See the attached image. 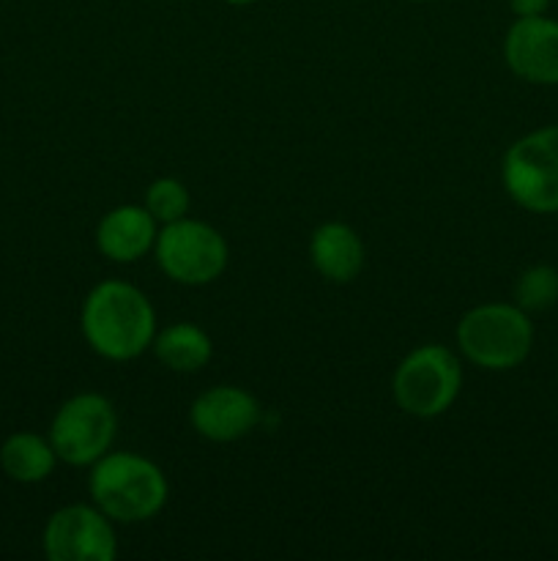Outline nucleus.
<instances>
[{
  "label": "nucleus",
  "mask_w": 558,
  "mask_h": 561,
  "mask_svg": "<svg viewBox=\"0 0 558 561\" xmlns=\"http://www.w3.org/2000/svg\"><path fill=\"white\" fill-rule=\"evenodd\" d=\"M82 334L98 356L129 362L156 337V312L140 288L120 279L98 283L82 305Z\"/></svg>",
  "instance_id": "obj_1"
},
{
  "label": "nucleus",
  "mask_w": 558,
  "mask_h": 561,
  "mask_svg": "<svg viewBox=\"0 0 558 561\" xmlns=\"http://www.w3.org/2000/svg\"><path fill=\"white\" fill-rule=\"evenodd\" d=\"M93 504L118 524H142L167 504V477L153 460L135 453H107L91 471Z\"/></svg>",
  "instance_id": "obj_2"
},
{
  "label": "nucleus",
  "mask_w": 558,
  "mask_h": 561,
  "mask_svg": "<svg viewBox=\"0 0 558 561\" xmlns=\"http://www.w3.org/2000/svg\"><path fill=\"white\" fill-rule=\"evenodd\" d=\"M457 345L481 370L503 373L523 365L534 345L528 312L518 305L490 301L465 312L457 323Z\"/></svg>",
  "instance_id": "obj_3"
},
{
  "label": "nucleus",
  "mask_w": 558,
  "mask_h": 561,
  "mask_svg": "<svg viewBox=\"0 0 558 561\" xmlns=\"http://www.w3.org/2000/svg\"><path fill=\"white\" fill-rule=\"evenodd\" d=\"M507 195L531 214H558V126H542L509 146L501 162Z\"/></svg>",
  "instance_id": "obj_4"
},
{
  "label": "nucleus",
  "mask_w": 558,
  "mask_h": 561,
  "mask_svg": "<svg viewBox=\"0 0 558 561\" xmlns=\"http://www.w3.org/2000/svg\"><path fill=\"white\" fill-rule=\"evenodd\" d=\"M463 387V367L446 345H421L399 362L394 373V400L419 420H432L452 409Z\"/></svg>",
  "instance_id": "obj_5"
},
{
  "label": "nucleus",
  "mask_w": 558,
  "mask_h": 561,
  "mask_svg": "<svg viewBox=\"0 0 558 561\" xmlns=\"http://www.w3.org/2000/svg\"><path fill=\"white\" fill-rule=\"evenodd\" d=\"M156 261L159 268L167 274L173 283L189 285H208L228 268V241L200 219H178L167 222L156 236Z\"/></svg>",
  "instance_id": "obj_6"
},
{
  "label": "nucleus",
  "mask_w": 558,
  "mask_h": 561,
  "mask_svg": "<svg viewBox=\"0 0 558 561\" xmlns=\"http://www.w3.org/2000/svg\"><path fill=\"white\" fill-rule=\"evenodd\" d=\"M118 416L104 394L82 392L66 400L49 425V444L58 460L69 466H93L109 453Z\"/></svg>",
  "instance_id": "obj_7"
},
{
  "label": "nucleus",
  "mask_w": 558,
  "mask_h": 561,
  "mask_svg": "<svg viewBox=\"0 0 558 561\" xmlns=\"http://www.w3.org/2000/svg\"><path fill=\"white\" fill-rule=\"evenodd\" d=\"M44 553L53 561H113L118 557L113 520L96 504H69L47 520Z\"/></svg>",
  "instance_id": "obj_8"
},
{
  "label": "nucleus",
  "mask_w": 558,
  "mask_h": 561,
  "mask_svg": "<svg viewBox=\"0 0 558 561\" xmlns=\"http://www.w3.org/2000/svg\"><path fill=\"white\" fill-rule=\"evenodd\" d=\"M503 58L520 80L558 85V20L518 16L503 38Z\"/></svg>",
  "instance_id": "obj_9"
},
{
  "label": "nucleus",
  "mask_w": 558,
  "mask_h": 561,
  "mask_svg": "<svg viewBox=\"0 0 558 561\" xmlns=\"http://www.w3.org/2000/svg\"><path fill=\"white\" fill-rule=\"evenodd\" d=\"M189 420L191 427L208 442L230 444L252 433V427L260 420V405H257L255 394L246 389L222 383V387L202 392L191 403Z\"/></svg>",
  "instance_id": "obj_10"
},
{
  "label": "nucleus",
  "mask_w": 558,
  "mask_h": 561,
  "mask_svg": "<svg viewBox=\"0 0 558 561\" xmlns=\"http://www.w3.org/2000/svg\"><path fill=\"white\" fill-rule=\"evenodd\" d=\"M156 236V219L146 206H118L98 222L96 247L107 261L135 263L153 250Z\"/></svg>",
  "instance_id": "obj_11"
},
{
  "label": "nucleus",
  "mask_w": 558,
  "mask_h": 561,
  "mask_svg": "<svg viewBox=\"0 0 558 561\" xmlns=\"http://www.w3.org/2000/svg\"><path fill=\"white\" fill-rule=\"evenodd\" d=\"M310 257L321 277H326L328 283L345 285L359 277L361 268H364L367 252L364 241L359 239V233L350 225L323 222L312 233Z\"/></svg>",
  "instance_id": "obj_12"
},
{
  "label": "nucleus",
  "mask_w": 558,
  "mask_h": 561,
  "mask_svg": "<svg viewBox=\"0 0 558 561\" xmlns=\"http://www.w3.org/2000/svg\"><path fill=\"white\" fill-rule=\"evenodd\" d=\"M58 455L49 438L36 436V433H14L0 447V466L5 477L22 485H36L53 474Z\"/></svg>",
  "instance_id": "obj_13"
},
{
  "label": "nucleus",
  "mask_w": 558,
  "mask_h": 561,
  "mask_svg": "<svg viewBox=\"0 0 558 561\" xmlns=\"http://www.w3.org/2000/svg\"><path fill=\"white\" fill-rule=\"evenodd\" d=\"M153 354L167 370L197 373L211 362L213 343L195 323H173L153 337Z\"/></svg>",
  "instance_id": "obj_14"
},
{
  "label": "nucleus",
  "mask_w": 558,
  "mask_h": 561,
  "mask_svg": "<svg viewBox=\"0 0 558 561\" xmlns=\"http://www.w3.org/2000/svg\"><path fill=\"white\" fill-rule=\"evenodd\" d=\"M558 301V268L547 263L525 268L514 283V305L525 312L550 310Z\"/></svg>",
  "instance_id": "obj_15"
},
{
  "label": "nucleus",
  "mask_w": 558,
  "mask_h": 561,
  "mask_svg": "<svg viewBox=\"0 0 558 561\" xmlns=\"http://www.w3.org/2000/svg\"><path fill=\"white\" fill-rule=\"evenodd\" d=\"M189 190L178 179H156L146 190V208L156 222H178L189 214Z\"/></svg>",
  "instance_id": "obj_16"
},
{
  "label": "nucleus",
  "mask_w": 558,
  "mask_h": 561,
  "mask_svg": "<svg viewBox=\"0 0 558 561\" xmlns=\"http://www.w3.org/2000/svg\"><path fill=\"white\" fill-rule=\"evenodd\" d=\"M550 0H509V9L518 16H539L545 14Z\"/></svg>",
  "instance_id": "obj_17"
},
{
  "label": "nucleus",
  "mask_w": 558,
  "mask_h": 561,
  "mask_svg": "<svg viewBox=\"0 0 558 561\" xmlns=\"http://www.w3.org/2000/svg\"><path fill=\"white\" fill-rule=\"evenodd\" d=\"M224 3H230V5H249V3H255V0H224Z\"/></svg>",
  "instance_id": "obj_18"
},
{
  "label": "nucleus",
  "mask_w": 558,
  "mask_h": 561,
  "mask_svg": "<svg viewBox=\"0 0 558 561\" xmlns=\"http://www.w3.org/2000/svg\"><path fill=\"white\" fill-rule=\"evenodd\" d=\"M410 3H430V0H410Z\"/></svg>",
  "instance_id": "obj_19"
}]
</instances>
